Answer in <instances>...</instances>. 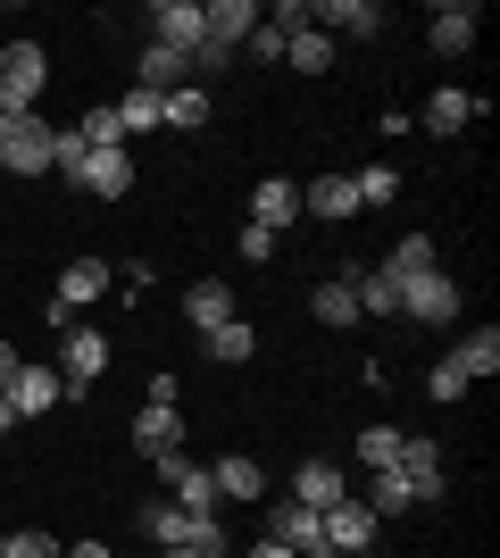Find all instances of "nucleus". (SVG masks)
I'll use <instances>...</instances> for the list:
<instances>
[{
	"label": "nucleus",
	"instance_id": "21",
	"mask_svg": "<svg viewBox=\"0 0 500 558\" xmlns=\"http://www.w3.org/2000/svg\"><path fill=\"white\" fill-rule=\"evenodd\" d=\"M184 317L200 333H217L225 317H242V308H234V283H192V292H184Z\"/></svg>",
	"mask_w": 500,
	"mask_h": 558
},
{
	"label": "nucleus",
	"instance_id": "3",
	"mask_svg": "<svg viewBox=\"0 0 500 558\" xmlns=\"http://www.w3.org/2000/svg\"><path fill=\"white\" fill-rule=\"evenodd\" d=\"M401 317H408V326H459V283L442 276V267L408 276L401 283Z\"/></svg>",
	"mask_w": 500,
	"mask_h": 558
},
{
	"label": "nucleus",
	"instance_id": "30",
	"mask_svg": "<svg viewBox=\"0 0 500 558\" xmlns=\"http://www.w3.org/2000/svg\"><path fill=\"white\" fill-rule=\"evenodd\" d=\"M209 109H217V100L200 93V84H184V93H167V125H175V134H200V125H209Z\"/></svg>",
	"mask_w": 500,
	"mask_h": 558
},
{
	"label": "nucleus",
	"instance_id": "41",
	"mask_svg": "<svg viewBox=\"0 0 500 558\" xmlns=\"http://www.w3.org/2000/svg\"><path fill=\"white\" fill-rule=\"evenodd\" d=\"M59 558H109V542H75V550H59Z\"/></svg>",
	"mask_w": 500,
	"mask_h": 558
},
{
	"label": "nucleus",
	"instance_id": "42",
	"mask_svg": "<svg viewBox=\"0 0 500 558\" xmlns=\"http://www.w3.org/2000/svg\"><path fill=\"white\" fill-rule=\"evenodd\" d=\"M251 558H292V550H284V542H259V550H251Z\"/></svg>",
	"mask_w": 500,
	"mask_h": 558
},
{
	"label": "nucleus",
	"instance_id": "5",
	"mask_svg": "<svg viewBox=\"0 0 500 558\" xmlns=\"http://www.w3.org/2000/svg\"><path fill=\"white\" fill-rule=\"evenodd\" d=\"M267 542H284L292 558H333L326 517H317V509H301V500H276V509H267Z\"/></svg>",
	"mask_w": 500,
	"mask_h": 558
},
{
	"label": "nucleus",
	"instance_id": "40",
	"mask_svg": "<svg viewBox=\"0 0 500 558\" xmlns=\"http://www.w3.org/2000/svg\"><path fill=\"white\" fill-rule=\"evenodd\" d=\"M17 367H25V359H17V342H0V400H9V384H17Z\"/></svg>",
	"mask_w": 500,
	"mask_h": 558
},
{
	"label": "nucleus",
	"instance_id": "17",
	"mask_svg": "<svg viewBox=\"0 0 500 558\" xmlns=\"http://www.w3.org/2000/svg\"><path fill=\"white\" fill-rule=\"evenodd\" d=\"M209 484H217V500H267V466L234 450V459H217V466H209Z\"/></svg>",
	"mask_w": 500,
	"mask_h": 558
},
{
	"label": "nucleus",
	"instance_id": "27",
	"mask_svg": "<svg viewBox=\"0 0 500 558\" xmlns=\"http://www.w3.org/2000/svg\"><path fill=\"white\" fill-rule=\"evenodd\" d=\"M284 59H292L301 75H326V68H333V34H326V25H301V34L284 43Z\"/></svg>",
	"mask_w": 500,
	"mask_h": 558
},
{
	"label": "nucleus",
	"instance_id": "7",
	"mask_svg": "<svg viewBox=\"0 0 500 558\" xmlns=\"http://www.w3.org/2000/svg\"><path fill=\"white\" fill-rule=\"evenodd\" d=\"M284 500H301V509L326 517V509H342V500H351V475H342L333 459H301V466H292V492H284Z\"/></svg>",
	"mask_w": 500,
	"mask_h": 558
},
{
	"label": "nucleus",
	"instance_id": "34",
	"mask_svg": "<svg viewBox=\"0 0 500 558\" xmlns=\"http://www.w3.org/2000/svg\"><path fill=\"white\" fill-rule=\"evenodd\" d=\"M358 459H367V475L392 466V459H401V434H392V425H367V434H358Z\"/></svg>",
	"mask_w": 500,
	"mask_h": 558
},
{
	"label": "nucleus",
	"instance_id": "24",
	"mask_svg": "<svg viewBox=\"0 0 500 558\" xmlns=\"http://www.w3.org/2000/svg\"><path fill=\"white\" fill-rule=\"evenodd\" d=\"M451 367L476 384V375H500V326H484V333H467V342L451 350Z\"/></svg>",
	"mask_w": 500,
	"mask_h": 558
},
{
	"label": "nucleus",
	"instance_id": "33",
	"mask_svg": "<svg viewBox=\"0 0 500 558\" xmlns=\"http://www.w3.org/2000/svg\"><path fill=\"white\" fill-rule=\"evenodd\" d=\"M351 192H358V209H392V201H401V175H392V167H367V175H351Z\"/></svg>",
	"mask_w": 500,
	"mask_h": 558
},
{
	"label": "nucleus",
	"instance_id": "4",
	"mask_svg": "<svg viewBox=\"0 0 500 558\" xmlns=\"http://www.w3.org/2000/svg\"><path fill=\"white\" fill-rule=\"evenodd\" d=\"M100 375H109V333L68 326V333H59V384H68V392H93Z\"/></svg>",
	"mask_w": 500,
	"mask_h": 558
},
{
	"label": "nucleus",
	"instance_id": "25",
	"mask_svg": "<svg viewBox=\"0 0 500 558\" xmlns=\"http://www.w3.org/2000/svg\"><path fill=\"white\" fill-rule=\"evenodd\" d=\"M75 142H84V150H125V134H118V100H100V109H84L68 125Z\"/></svg>",
	"mask_w": 500,
	"mask_h": 558
},
{
	"label": "nucleus",
	"instance_id": "8",
	"mask_svg": "<svg viewBox=\"0 0 500 558\" xmlns=\"http://www.w3.org/2000/svg\"><path fill=\"white\" fill-rule=\"evenodd\" d=\"M376 525H383V517L367 509L358 492L342 500V509H326V542H333V558H367V550H376Z\"/></svg>",
	"mask_w": 500,
	"mask_h": 558
},
{
	"label": "nucleus",
	"instance_id": "13",
	"mask_svg": "<svg viewBox=\"0 0 500 558\" xmlns=\"http://www.w3.org/2000/svg\"><path fill=\"white\" fill-rule=\"evenodd\" d=\"M476 34H484V17L467 9V0H442V9L426 17V43L442 50V59H467V50H476Z\"/></svg>",
	"mask_w": 500,
	"mask_h": 558
},
{
	"label": "nucleus",
	"instance_id": "37",
	"mask_svg": "<svg viewBox=\"0 0 500 558\" xmlns=\"http://www.w3.org/2000/svg\"><path fill=\"white\" fill-rule=\"evenodd\" d=\"M284 43H292V34H276V25H259V34H251V43H242V50H251L259 68H276V59H284Z\"/></svg>",
	"mask_w": 500,
	"mask_h": 558
},
{
	"label": "nucleus",
	"instance_id": "6",
	"mask_svg": "<svg viewBox=\"0 0 500 558\" xmlns=\"http://www.w3.org/2000/svg\"><path fill=\"white\" fill-rule=\"evenodd\" d=\"M484 109H492V100L467 93V84H434V93H426V134H434V142H459Z\"/></svg>",
	"mask_w": 500,
	"mask_h": 558
},
{
	"label": "nucleus",
	"instance_id": "36",
	"mask_svg": "<svg viewBox=\"0 0 500 558\" xmlns=\"http://www.w3.org/2000/svg\"><path fill=\"white\" fill-rule=\"evenodd\" d=\"M0 558H59V542H50V534H34V525H25V534H9V550H0Z\"/></svg>",
	"mask_w": 500,
	"mask_h": 558
},
{
	"label": "nucleus",
	"instance_id": "35",
	"mask_svg": "<svg viewBox=\"0 0 500 558\" xmlns=\"http://www.w3.org/2000/svg\"><path fill=\"white\" fill-rule=\"evenodd\" d=\"M426 400H434V409H451V400H467V375H459L451 359H434V375H426Z\"/></svg>",
	"mask_w": 500,
	"mask_h": 558
},
{
	"label": "nucleus",
	"instance_id": "31",
	"mask_svg": "<svg viewBox=\"0 0 500 558\" xmlns=\"http://www.w3.org/2000/svg\"><path fill=\"white\" fill-rule=\"evenodd\" d=\"M309 317H317V326H333V333H342V326H358L351 283H326V292H309Z\"/></svg>",
	"mask_w": 500,
	"mask_h": 558
},
{
	"label": "nucleus",
	"instance_id": "14",
	"mask_svg": "<svg viewBox=\"0 0 500 558\" xmlns=\"http://www.w3.org/2000/svg\"><path fill=\"white\" fill-rule=\"evenodd\" d=\"M75 192H93V201H125V192H134V150H93L84 175H75Z\"/></svg>",
	"mask_w": 500,
	"mask_h": 558
},
{
	"label": "nucleus",
	"instance_id": "18",
	"mask_svg": "<svg viewBox=\"0 0 500 558\" xmlns=\"http://www.w3.org/2000/svg\"><path fill=\"white\" fill-rule=\"evenodd\" d=\"M134 450H143V459L184 450V417H175V409H150V400H143V417H134Z\"/></svg>",
	"mask_w": 500,
	"mask_h": 558
},
{
	"label": "nucleus",
	"instance_id": "26",
	"mask_svg": "<svg viewBox=\"0 0 500 558\" xmlns=\"http://www.w3.org/2000/svg\"><path fill=\"white\" fill-rule=\"evenodd\" d=\"M358 500H367L376 517H401V509H417V492H408V475H401V466H376V484L358 492Z\"/></svg>",
	"mask_w": 500,
	"mask_h": 558
},
{
	"label": "nucleus",
	"instance_id": "12",
	"mask_svg": "<svg viewBox=\"0 0 500 558\" xmlns=\"http://www.w3.org/2000/svg\"><path fill=\"white\" fill-rule=\"evenodd\" d=\"M200 25H209L217 50H242V43L267 25V9H259V0H209V9H200Z\"/></svg>",
	"mask_w": 500,
	"mask_h": 558
},
{
	"label": "nucleus",
	"instance_id": "44",
	"mask_svg": "<svg viewBox=\"0 0 500 558\" xmlns=\"http://www.w3.org/2000/svg\"><path fill=\"white\" fill-rule=\"evenodd\" d=\"M159 558H192V550H159Z\"/></svg>",
	"mask_w": 500,
	"mask_h": 558
},
{
	"label": "nucleus",
	"instance_id": "11",
	"mask_svg": "<svg viewBox=\"0 0 500 558\" xmlns=\"http://www.w3.org/2000/svg\"><path fill=\"white\" fill-rule=\"evenodd\" d=\"M150 43H167V50H200L209 43V25H200V0H159V9H150Z\"/></svg>",
	"mask_w": 500,
	"mask_h": 558
},
{
	"label": "nucleus",
	"instance_id": "39",
	"mask_svg": "<svg viewBox=\"0 0 500 558\" xmlns=\"http://www.w3.org/2000/svg\"><path fill=\"white\" fill-rule=\"evenodd\" d=\"M225 68H234V50H217V43L192 50V75H225Z\"/></svg>",
	"mask_w": 500,
	"mask_h": 558
},
{
	"label": "nucleus",
	"instance_id": "38",
	"mask_svg": "<svg viewBox=\"0 0 500 558\" xmlns=\"http://www.w3.org/2000/svg\"><path fill=\"white\" fill-rule=\"evenodd\" d=\"M242 258H251V267H267V258H276V233H267V226H242Z\"/></svg>",
	"mask_w": 500,
	"mask_h": 558
},
{
	"label": "nucleus",
	"instance_id": "22",
	"mask_svg": "<svg viewBox=\"0 0 500 558\" xmlns=\"http://www.w3.org/2000/svg\"><path fill=\"white\" fill-rule=\"evenodd\" d=\"M200 342H209L217 367H242V359H259V333H251V317H225V326L200 333Z\"/></svg>",
	"mask_w": 500,
	"mask_h": 558
},
{
	"label": "nucleus",
	"instance_id": "2",
	"mask_svg": "<svg viewBox=\"0 0 500 558\" xmlns=\"http://www.w3.org/2000/svg\"><path fill=\"white\" fill-rule=\"evenodd\" d=\"M50 84V50L42 43H0V117H25Z\"/></svg>",
	"mask_w": 500,
	"mask_h": 558
},
{
	"label": "nucleus",
	"instance_id": "29",
	"mask_svg": "<svg viewBox=\"0 0 500 558\" xmlns=\"http://www.w3.org/2000/svg\"><path fill=\"white\" fill-rule=\"evenodd\" d=\"M317 17H326V25H342L351 43H367V34H383V9H376V0H333V9H317Z\"/></svg>",
	"mask_w": 500,
	"mask_h": 558
},
{
	"label": "nucleus",
	"instance_id": "9",
	"mask_svg": "<svg viewBox=\"0 0 500 558\" xmlns=\"http://www.w3.org/2000/svg\"><path fill=\"white\" fill-rule=\"evenodd\" d=\"M109 283H118V267H109V258H75L68 276H59V292H50V308H59V317H75V308L109 301Z\"/></svg>",
	"mask_w": 500,
	"mask_h": 558
},
{
	"label": "nucleus",
	"instance_id": "43",
	"mask_svg": "<svg viewBox=\"0 0 500 558\" xmlns=\"http://www.w3.org/2000/svg\"><path fill=\"white\" fill-rule=\"evenodd\" d=\"M0 434H17V409H9V400H0Z\"/></svg>",
	"mask_w": 500,
	"mask_h": 558
},
{
	"label": "nucleus",
	"instance_id": "10",
	"mask_svg": "<svg viewBox=\"0 0 500 558\" xmlns=\"http://www.w3.org/2000/svg\"><path fill=\"white\" fill-rule=\"evenodd\" d=\"M59 400H68L59 367H50V359H25V367H17V384H9V409H17V417H50Z\"/></svg>",
	"mask_w": 500,
	"mask_h": 558
},
{
	"label": "nucleus",
	"instance_id": "1",
	"mask_svg": "<svg viewBox=\"0 0 500 558\" xmlns=\"http://www.w3.org/2000/svg\"><path fill=\"white\" fill-rule=\"evenodd\" d=\"M50 159H59V125H50L42 109L0 117V167H9V175H50Z\"/></svg>",
	"mask_w": 500,
	"mask_h": 558
},
{
	"label": "nucleus",
	"instance_id": "28",
	"mask_svg": "<svg viewBox=\"0 0 500 558\" xmlns=\"http://www.w3.org/2000/svg\"><path fill=\"white\" fill-rule=\"evenodd\" d=\"M150 125H167V93H143V84H134V93L118 100V134H150Z\"/></svg>",
	"mask_w": 500,
	"mask_h": 558
},
{
	"label": "nucleus",
	"instance_id": "32",
	"mask_svg": "<svg viewBox=\"0 0 500 558\" xmlns=\"http://www.w3.org/2000/svg\"><path fill=\"white\" fill-rule=\"evenodd\" d=\"M383 267H392V276H401V283H408V276H426V267H434V233H401Z\"/></svg>",
	"mask_w": 500,
	"mask_h": 558
},
{
	"label": "nucleus",
	"instance_id": "23",
	"mask_svg": "<svg viewBox=\"0 0 500 558\" xmlns=\"http://www.w3.org/2000/svg\"><path fill=\"white\" fill-rule=\"evenodd\" d=\"M143 534L159 542V550H184V534H192V509H175V500H143Z\"/></svg>",
	"mask_w": 500,
	"mask_h": 558
},
{
	"label": "nucleus",
	"instance_id": "16",
	"mask_svg": "<svg viewBox=\"0 0 500 558\" xmlns=\"http://www.w3.org/2000/svg\"><path fill=\"white\" fill-rule=\"evenodd\" d=\"M292 217H301V184H292V175H267L259 192H251V226H292Z\"/></svg>",
	"mask_w": 500,
	"mask_h": 558
},
{
	"label": "nucleus",
	"instance_id": "19",
	"mask_svg": "<svg viewBox=\"0 0 500 558\" xmlns=\"http://www.w3.org/2000/svg\"><path fill=\"white\" fill-rule=\"evenodd\" d=\"M351 301H358V317H401V276L367 267V276H351Z\"/></svg>",
	"mask_w": 500,
	"mask_h": 558
},
{
	"label": "nucleus",
	"instance_id": "20",
	"mask_svg": "<svg viewBox=\"0 0 500 558\" xmlns=\"http://www.w3.org/2000/svg\"><path fill=\"white\" fill-rule=\"evenodd\" d=\"M192 84V59L167 43H143V93H184Z\"/></svg>",
	"mask_w": 500,
	"mask_h": 558
},
{
	"label": "nucleus",
	"instance_id": "45",
	"mask_svg": "<svg viewBox=\"0 0 500 558\" xmlns=\"http://www.w3.org/2000/svg\"><path fill=\"white\" fill-rule=\"evenodd\" d=\"M0 550H9V534H0Z\"/></svg>",
	"mask_w": 500,
	"mask_h": 558
},
{
	"label": "nucleus",
	"instance_id": "15",
	"mask_svg": "<svg viewBox=\"0 0 500 558\" xmlns=\"http://www.w3.org/2000/svg\"><path fill=\"white\" fill-rule=\"evenodd\" d=\"M301 209H309V217H326V226H351V217H358L351 175H317V184H301Z\"/></svg>",
	"mask_w": 500,
	"mask_h": 558
}]
</instances>
